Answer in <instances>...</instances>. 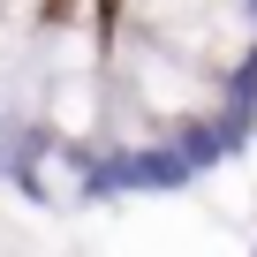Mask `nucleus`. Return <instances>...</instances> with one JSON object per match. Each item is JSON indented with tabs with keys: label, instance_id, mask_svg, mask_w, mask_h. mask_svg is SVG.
I'll use <instances>...</instances> for the list:
<instances>
[{
	"label": "nucleus",
	"instance_id": "nucleus-1",
	"mask_svg": "<svg viewBox=\"0 0 257 257\" xmlns=\"http://www.w3.org/2000/svg\"><path fill=\"white\" fill-rule=\"evenodd\" d=\"M167 144L189 159V174H204V167H219V159L234 152V137H227L219 121H174V128H167Z\"/></svg>",
	"mask_w": 257,
	"mask_h": 257
}]
</instances>
